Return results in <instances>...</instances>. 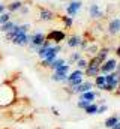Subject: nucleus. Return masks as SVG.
I'll use <instances>...</instances> for the list:
<instances>
[{"label":"nucleus","instance_id":"nucleus-1","mask_svg":"<svg viewBox=\"0 0 120 129\" xmlns=\"http://www.w3.org/2000/svg\"><path fill=\"white\" fill-rule=\"evenodd\" d=\"M30 29L32 24L30 23H23V24H17L11 32L5 33V39L17 47H29L30 44Z\"/></svg>","mask_w":120,"mask_h":129},{"label":"nucleus","instance_id":"nucleus-2","mask_svg":"<svg viewBox=\"0 0 120 129\" xmlns=\"http://www.w3.org/2000/svg\"><path fill=\"white\" fill-rule=\"evenodd\" d=\"M15 102H17V92H15L14 86L9 84L8 81L0 84V108L11 107Z\"/></svg>","mask_w":120,"mask_h":129},{"label":"nucleus","instance_id":"nucleus-3","mask_svg":"<svg viewBox=\"0 0 120 129\" xmlns=\"http://www.w3.org/2000/svg\"><path fill=\"white\" fill-rule=\"evenodd\" d=\"M105 81H107V84H105L104 92H107V93H114L116 89H117V86H119V83H120V72L113 71V72L107 74V75H105Z\"/></svg>","mask_w":120,"mask_h":129},{"label":"nucleus","instance_id":"nucleus-4","mask_svg":"<svg viewBox=\"0 0 120 129\" xmlns=\"http://www.w3.org/2000/svg\"><path fill=\"white\" fill-rule=\"evenodd\" d=\"M60 53H62V47H60V45H56V44H53V45L47 50V54H45V57L41 60V64H42L44 68H48L50 64L59 57Z\"/></svg>","mask_w":120,"mask_h":129},{"label":"nucleus","instance_id":"nucleus-5","mask_svg":"<svg viewBox=\"0 0 120 129\" xmlns=\"http://www.w3.org/2000/svg\"><path fill=\"white\" fill-rule=\"evenodd\" d=\"M47 38H45V33L41 32V30H36V32L30 33V44H29V48L30 50H33V51H36L42 44H44V41H45Z\"/></svg>","mask_w":120,"mask_h":129},{"label":"nucleus","instance_id":"nucleus-6","mask_svg":"<svg viewBox=\"0 0 120 129\" xmlns=\"http://www.w3.org/2000/svg\"><path fill=\"white\" fill-rule=\"evenodd\" d=\"M45 38H47V41H50L56 45H60L63 41H66V33L63 30H59V29H53L45 35Z\"/></svg>","mask_w":120,"mask_h":129},{"label":"nucleus","instance_id":"nucleus-7","mask_svg":"<svg viewBox=\"0 0 120 129\" xmlns=\"http://www.w3.org/2000/svg\"><path fill=\"white\" fill-rule=\"evenodd\" d=\"M83 9V2L81 0H71L66 6H65V11H66V15L69 17H77V14Z\"/></svg>","mask_w":120,"mask_h":129},{"label":"nucleus","instance_id":"nucleus-8","mask_svg":"<svg viewBox=\"0 0 120 129\" xmlns=\"http://www.w3.org/2000/svg\"><path fill=\"white\" fill-rule=\"evenodd\" d=\"M117 62H119V60H117L116 57H108L104 63L101 64V68H99L101 74H102V75H107V74L116 71V68H117Z\"/></svg>","mask_w":120,"mask_h":129},{"label":"nucleus","instance_id":"nucleus-9","mask_svg":"<svg viewBox=\"0 0 120 129\" xmlns=\"http://www.w3.org/2000/svg\"><path fill=\"white\" fill-rule=\"evenodd\" d=\"M54 18H56V14L51 9H48V8H39V21H42V23H51V21H54Z\"/></svg>","mask_w":120,"mask_h":129},{"label":"nucleus","instance_id":"nucleus-10","mask_svg":"<svg viewBox=\"0 0 120 129\" xmlns=\"http://www.w3.org/2000/svg\"><path fill=\"white\" fill-rule=\"evenodd\" d=\"M89 15L92 20H102L104 18V11L99 8L98 3H92L89 8Z\"/></svg>","mask_w":120,"mask_h":129},{"label":"nucleus","instance_id":"nucleus-11","mask_svg":"<svg viewBox=\"0 0 120 129\" xmlns=\"http://www.w3.org/2000/svg\"><path fill=\"white\" fill-rule=\"evenodd\" d=\"M107 32L110 36H116L120 33V18H113L110 20L108 26H107Z\"/></svg>","mask_w":120,"mask_h":129},{"label":"nucleus","instance_id":"nucleus-12","mask_svg":"<svg viewBox=\"0 0 120 129\" xmlns=\"http://www.w3.org/2000/svg\"><path fill=\"white\" fill-rule=\"evenodd\" d=\"M81 41H83V38L80 35H71L66 39V45H68V48H80Z\"/></svg>","mask_w":120,"mask_h":129},{"label":"nucleus","instance_id":"nucleus-13","mask_svg":"<svg viewBox=\"0 0 120 129\" xmlns=\"http://www.w3.org/2000/svg\"><path fill=\"white\" fill-rule=\"evenodd\" d=\"M92 81H93L95 87H96L99 92H104V89H105V84H107V81H105V75L99 74V75H98V77H95Z\"/></svg>","mask_w":120,"mask_h":129},{"label":"nucleus","instance_id":"nucleus-14","mask_svg":"<svg viewBox=\"0 0 120 129\" xmlns=\"http://www.w3.org/2000/svg\"><path fill=\"white\" fill-rule=\"evenodd\" d=\"M119 122H120V116L119 114H111L110 117H107V119L104 120V128L111 129L114 125H117Z\"/></svg>","mask_w":120,"mask_h":129},{"label":"nucleus","instance_id":"nucleus-15","mask_svg":"<svg viewBox=\"0 0 120 129\" xmlns=\"http://www.w3.org/2000/svg\"><path fill=\"white\" fill-rule=\"evenodd\" d=\"M108 54H110V48H108V47H104V48H99V51L96 53L95 57H96V60H98L99 63L102 64L107 59H108Z\"/></svg>","mask_w":120,"mask_h":129},{"label":"nucleus","instance_id":"nucleus-16","mask_svg":"<svg viewBox=\"0 0 120 129\" xmlns=\"http://www.w3.org/2000/svg\"><path fill=\"white\" fill-rule=\"evenodd\" d=\"M83 77H84V71H81V69H75V71H72V72L68 74V78H66L65 84H68V83H71V81H74V80L83 78Z\"/></svg>","mask_w":120,"mask_h":129},{"label":"nucleus","instance_id":"nucleus-17","mask_svg":"<svg viewBox=\"0 0 120 129\" xmlns=\"http://www.w3.org/2000/svg\"><path fill=\"white\" fill-rule=\"evenodd\" d=\"M23 5H24V2H21V0H14V2H11V3L6 5V9H8V12L15 14V12L20 11V8H21Z\"/></svg>","mask_w":120,"mask_h":129},{"label":"nucleus","instance_id":"nucleus-18","mask_svg":"<svg viewBox=\"0 0 120 129\" xmlns=\"http://www.w3.org/2000/svg\"><path fill=\"white\" fill-rule=\"evenodd\" d=\"M17 24H18L17 21H12V20H9L8 23H5V24H2V26H0V32H2V33L11 32V30H12V29H14Z\"/></svg>","mask_w":120,"mask_h":129},{"label":"nucleus","instance_id":"nucleus-19","mask_svg":"<svg viewBox=\"0 0 120 129\" xmlns=\"http://www.w3.org/2000/svg\"><path fill=\"white\" fill-rule=\"evenodd\" d=\"M66 78H68L66 74H60V72H53L51 74V81H54V83H63L65 84Z\"/></svg>","mask_w":120,"mask_h":129},{"label":"nucleus","instance_id":"nucleus-20","mask_svg":"<svg viewBox=\"0 0 120 129\" xmlns=\"http://www.w3.org/2000/svg\"><path fill=\"white\" fill-rule=\"evenodd\" d=\"M81 57H83V53H81V51H75V53H72V54H71V57L68 59V62H66V63H68V64H75L80 59H81Z\"/></svg>","mask_w":120,"mask_h":129},{"label":"nucleus","instance_id":"nucleus-21","mask_svg":"<svg viewBox=\"0 0 120 129\" xmlns=\"http://www.w3.org/2000/svg\"><path fill=\"white\" fill-rule=\"evenodd\" d=\"M60 20H62L65 29H71V27L74 26V18L69 17V15H63V17H60Z\"/></svg>","mask_w":120,"mask_h":129},{"label":"nucleus","instance_id":"nucleus-22","mask_svg":"<svg viewBox=\"0 0 120 129\" xmlns=\"http://www.w3.org/2000/svg\"><path fill=\"white\" fill-rule=\"evenodd\" d=\"M65 63H66V60H65L63 57H57V59H56V60H54L53 63L50 64L48 68H50V69H51V71L54 72V71H57V69H59L60 66H62V64H65Z\"/></svg>","mask_w":120,"mask_h":129},{"label":"nucleus","instance_id":"nucleus-23","mask_svg":"<svg viewBox=\"0 0 120 129\" xmlns=\"http://www.w3.org/2000/svg\"><path fill=\"white\" fill-rule=\"evenodd\" d=\"M98 107H99V105H98L96 102H92L89 107L84 110V113L89 114V116H96V114H98Z\"/></svg>","mask_w":120,"mask_h":129},{"label":"nucleus","instance_id":"nucleus-24","mask_svg":"<svg viewBox=\"0 0 120 129\" xmlns=\"http://www.w3.org/2000/svg\"><path fill=\"white\" fill-rule=\"evenodd\" d=\"M98 51H99V47H98L96 44H89V47L86 48V51H84V53H87L89 56L93 57V56H96V53H98Z\"/></svg>","mask_w":120,"mask_h":129},{"label":"nucleus","instance_id":"nucleus-25","mask_svg":"<svg viewBox=\"0 0 120 129\" xmlns=\"http://www.w3.org/2000/svg\"><path fill=\"white\" fill-rule=\"evenodd\" d=\"M77 69H81V71H86V68H87V64H89V60L86 59V57H81L78 62H77Z\"/></svg>","mask_w":120,"mask_h":129},{"label":"nucleus","instance_id":"nucleus-26","mask_svg":"<svg viewBox=\"0 0 120 129\" xmlns=\"http://www.w3.org/2000/svg\"><path fill=\"white\" fill-rule=\"evenodd\" d=\"M11 17H12L11 12H3V14H0V26L5 24V23H8V21L11 20Z\"/></svg>","mask_w":120,"mask_h":129},{"label":"nucleus","instance_id":"nucleus-27","mask_svg":"<svg viewBox=\"0 0 120 129\" xmlns=\"http://www.w3.org/2000/svg\"><path fill=\"white\" fill-rule=\"evenodd\" d=\"M54 72H60V74H66V75H68V74L71 72V64H68V63L62 64L59 69H57V71H54Z\"/></svg>","mask_w":120,"mask_h":129},{"label":"nucleus","instance_id":"nucleus-28","mask_svg":"<svg viewBox=\"0 0 120 129\" xmlns=\"http://www.w3.org/2000/svg\"><path fill=\"white\" fill-rule=\"evenodd\" d=\"M6 81H8V74H6L5 68L0 64V84H3V83H6Z\"/></svg>","mask_w":120,"mask_h":129},{"label":"nucleus","instance_id":"nucleus-29","mask_svg":"<svg viewBox=\"0 0 120 129\" xmlns=\"http://www.w3.org/2000/svg\"><path fill=\"white\" fill-rule=\"evenodd\" d=\"M29 12H30V8H29V5H26V3H24V5L20 8V11H18L20 15H27Z\"/></svg>","mask_w":120,"mask_h":129},{"label":"nucleus","instance_id":"nucleus-30","mask_svg":"<svg viewBox=\"0 0 120 129\" xmlns=\"http://www.w3.org/2000/svg\"><path fill=\"white\" fill-rule=\"evenodd\" d=\"M89 105H90V102H87V101H78V102H77V107H78L80 110H83V111H84Z\"/></svg>","mask_w":120,"mask_h":129},{"label":"nucleus","instance_id":"nucleus-31","mask_svg":"<svg viewBox=\"0 0 120 129\" xmlns=\"http://www.w3.org/2000/svg\"><path fill=\"white\" fill-rule=\"evenodd\" d=\"M107 111H108V107H107L105 104H102V105L98 107V114H104V113H107Z\"/></svg>","mask_w":120,"mask_h":129},{"label":"nucleus","instance_id":"nucleus-32","mask_svg":"<svg viewBox=\"0 0 120 129\" xmlns=\"http://www.w3.org/2000/svg\"><path fill=\"white\" fill-rule=\"evenodd\" d=\"M51 113H53L56 117H59V116H60V111H59V108H57V107H51Z\"/></svg>","mask_w":120,"mask_h":129},{"label":"nucleus","instance_id":"nucleus-33","mask_svg":"<svg viewBox=\"0 0 120 129\" xmlns=\"http://www.w3.org/2000/svg\"><path fill=\"white\" fill-rule=\"evenodd\" d=\"M3 12H6V5L0 2V14H3Z\"/></svg>","mask_w":120,"mask_h":129},{"label":"nucleus","instance_id":"nucleus-34","mask_svg":"<svg viewBox=\"0 0 120 129\" xmlns=\"http://www.w3.org/2000/svg\"><path fill=\"white\" fill-rule=\"evenodd\" d=\"M116 56L120 57V45H117V48H116Z\"/></svg>","mask_w":120,"mask_h":129},{"label":"nucleus","instance_id":"nucleus-35","mask_svg":"<svg viewBox=\"0 0 120 129\" xmlns=\"http://www.w3.org/2000/svg\"><path fill=\"white\" fill-rule=\"evenodd\" d=\"M116 95H120V83H119V86H117V89H116Z\"/></svg>","mask_w":120,"mask_h":129},{"label":"nucleus","instance_id":"nucleus-36","mask_svg":"<svg viewBox=\"0 0 120 129\" xmlns=\"http://www.w3.org/2000/svg\"><path fill=\"white\" fill-rule=\"evenodd\" d=\"M111 129H120V122L117 123V125H114V126H113Z\"/></svg>","mask_w":120,"mask_h":129},{"label":"nucleus","instance_id":"nucleus-37","mask_svg":"<svg viewBox=\"0 0 120 129\" xmlns=\"http://www.w3.org/2000/svg\"><path fill=\"white\" fill-rule=\"evenodd\" d=\"M116 71H117V72H120V62H117V68H116Z\"/></svg>","mask_w":120,"mask_h":129},{"label":"nucleus","instance_id":"nucleus-38","mask_svg":"<svg viewBox=\"0 0 120 129\" xmlns=\"http://www.w3.org/2000/svg\"><path fill=\"white\" fill-rule=\"evenodd\" d=\"M69 2H71V0H69Z\"/></svg>","mask_w":120,"mask_h":129}]
</instances>
